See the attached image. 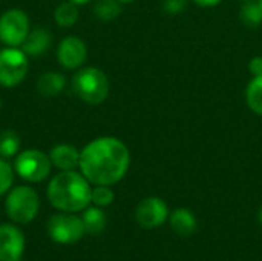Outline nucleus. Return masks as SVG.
Instances as JSON below:
<instances>
[{
  "label": "nucleus",
  "mask_w": 262,
  "mask_h": 261,
  "mask_svg": "<svg viewBox=\"0 0 262 261\" xmlns=\"http://www.w3.org/2000/svg\"><path fill=\"white\" fill-rule=\"evenodd\" d=\"M130 154L127 146L115 137H100L80 152V171L94 185L111 186L127 172Z\"/></svg>",
  "instance_id": "1"
},
{
  "label": "nucleus",
  "mask_w": 262,
  "mask_h": 261,
  "mask_svg": "<svg viewBox=\"0 0 262 261\" xmlns=\"http://www.w3.org/2000/svg\"><path fill=\"white\" fill-rule=\"evenodd\" d=\"M92 189L89 180L75 171H61L48 185L51 205L63 212L84 211L91 203Z\"/></svg>",
  "instance_id": "2"
},
{
  "label": "nucleus",
  "mask_w": 262,
  "mask_h": 261,
  "mask_svg": "<svg viewBox=\"0 0 262 261\" xmlns=\"http://www.w3.org/2000/svg\"><path fill=\"white\" fill-rule=\"evenodd\" d=\"M75 94L89 105H100L109 95V80L101 69H80L72 80Z\"/></svg>",
  "instance_id": "3"
},
{
  "label": "nucleus",
  "mask_w": 262,
  "mask_h": 261,
  "mask_svg": "<svg viewBox=\"0 0 262 261\" xmlns=\"http://www.w3.org/2000/svg\"><path fill=\"white\" fill-rule=\"evenodd\" d=\"M40 200L37 192L29 186H17L14 188L5 202V209L8 217L20 225H26L35 218L38 214Z\"/></svg>",
  "instance_id": "4"
},
{
  "label": "nucleus",
  "mask_w": 262,
  "mask_h": 261,
  "mask_svg": "<svg viewBox=\"0 0 262 261\" xmlns=\"http://www.w3.org/2000/svg\"><path fill=\"white\" fill-rule=\"evenodd\" d=\"M28 72V55L18 48H5L0 51V85L14 88L20 85Z\"/></svg>",
  "instance_id": "5"
},
{
  "label": "nucleus",
  "mask_w": 262,
  "mask_h": 261,
  "mask_svg": "<svg viewBox=\"0 0 262 261\" xmlns=\"http://www.w3.org/2000/svg\"><path fill=\"white\" fill-rule=\"evenodd\" d=\"M51 158L38 149H26L20 152L14 162L15 172L26 182L38 183L49 175Z\"/></svg>",
  "instance_id": "6"
},
{
  "label": "nucleus",
  "mask_w": 262,
  "mask_h": 261,
  "mask_svg": "<svg viewBox=\"0 0 262 261\" xmlns=\"http://www.w3.org/2000/svg\"><path fill=\"white\" fill-rule=\"evenodd\" d=\"M84 232L83 220L71 212L52 215L48 222L49 237L60 245H74L84 235Z\"/></svg>",
  "instance_id": "7"
},
{
  "label": "nucleus",
  "mask_w": 262,
  "mask_h": 261,
  "mask_svg": "<svg viewBox=\"0 0 262 261\" xmlns=\"http://www.w3.org/2000/svg\"><path fill=\"white\" fill-rule=\"evenodd\" d=\"M29 32V18L21 9H8L0 15V42L17 48Z\"/></svg>",
  "instance_id": "8"
},
{
  "label": "nucleus",
  "mask_w": 262,
  "mask_h": 261,
  "mask_svg": "<svg viewBox=\"0 0 262 261\" xmlns=\"http://www.w3.org/2000/svg\"><path fill=\"white\" fill-rule=\"evenodd\" d=\"M169 218V209L164 200L158 197H147L135 208V220L144 229H155Z\"/></svg>",
  "instance_id": "9"
},
{
  "label": "nucleus",
  "mask_w": 262,
  "mask_h": 261,
  "mask_svg": "<svg viewBox=\"0 0 262 261\" xmlns=\"http://www.w3.org/2000/svg\"><path fill=\"white\" fill-rule=\"evenodd\" d=\"M25 251V237L12 225H0V261H20Z\"/></svg>",
  "instance_id": "10"
},
{
  "label": "nucleus",
  "mask_w": 262,
  "mask_h": 261,
  "mask_svg": "<svg viewBox=\"0 0 262 261\" xmlns=\"http://www.w3.org/2000/svg\"><path fill=\"white\" fill-rule=\"evenodd\" d=\"M86 55H88V49H86L84 42L75 35H69L63 38L58 45L57 58L60 65L66 69L80 68L84 63Z\"/></svg>",
  "instance_id": "11"
},
{
  "label": "nucleus",
  "mask_w": 262,
  "mask_h": 261,
  "mask_svg": "<svg viewBox=\"0 0 262 261\" xmlns=\"http://www.w3.org/2000/svg\"><path fill=\"white\" fill-rule=\"evenodd\" d=\"M51 163L60 171H74L80 165V152L71 145H57L49 154Z\"/></svg>",
  "instance_id": "12"
},
{
  "label": "nucleus",
  "mask_w": 262,
  "mask_h": 261,
  "mask_svg": "<svg viewBox=\"0 0 262 261\" xmlns=\"http://www.w3.org/2000/svg\"><path fill=\"white\" fill-rule=\"evenodd\" d=\"M169 223L175 234L181 237H189L196 232L198 222L192 211L186 208H178L172 214H169Z\"/></svg>",
  "instance_id": "13"
},
{
  "label": "nucleus",
  "mask_w": 262,
  "mask_h": 261,
  "mask_svg": "<svg viewBox=\"0 0 262 261\" xmlns=\"http://www.w3.org/2000/svg\"><path fill=\"white\" fill-rule=\"evenodd\" d=\"M51 34L43 28H35L34 31H29L25 42H23V52L26 55H41L49 46H51Z\"/></svg>",
  "instance_id": "14"
},
{
  "label": "nucleus",
  "mask_w": 262,
  "mask_h": 261,
  "mask_svg": "<svg viewBox=\"0 0 262 261\" xmlns=\"http://www.w3.org/2000/svg\"><path fill=\"white\" fill-rule=\"evenodd\" d=\"M66 85V80L61 74L58 72H45L38 77L37 80V89L43 97H54L63 91Z\"/></svg>",
  "instance_id": "15"
},
{
  "label": "nucleus",
  "mask_w": 262,
  "mask_h": 261,
  "mask_svg": "<svg viewBox=\"0 0 262 261\" xmlns=\"http://www.w3.org/2000/svg\"><path fill=\"white\" fill-rule=\"evenodd\" d=\"M81 220L88 234H100L106 228V214L98 206L86 208L81 215Z\"/></svg>",
  "instance_id": "16"
},
{
  "label": "nucleus",
  "mask_w": 262,
  "mask_h": 261,
  "mask_svg": "<svg viewBox=\"0 0 262 261\" xmlns=\"http://www.w3.org/2000/svg\"><path fill=\"white\" fill-rule=\"evenodd\" d=\"M54 18H55V23L58 26H63V28H69L72 26L77 20H78V9H77V5L71 0L68 2H63L57 6L55 12H54Z\"/></svg>",
  "instance_id": "17"
},
{
  "label": "nucleus",
  "mask_w": 262,
  "mask_h": 261,
  "mask_svg": "<svg viewBox=\"0 0 262 261\" xmlns=\"http://www.w3.org/2000/svg\"><path fill=\"white\" fill-rule=\"evenodd\" d=\"M247 106L258 115H262V75L253 77L246 89Z\"/></svg>",
  "instance_id": "18"
},
{
  "label": "nucleus",
  "mask_w": 262,
  "mask_h": 261,
  "mask_svg": "<svg viewBox=\"0 0 262 261\" xmlns=\"http://www.w3.org/2000/svg\"><path fill=\"white\" fill-rule=\"evenodd\" d=\"M94 14L103 20V22H109L117 18L121 14V5L118 0H98L94 5Z\"/></svg>",
  "instance_id": "19"
},
{
  "label": "nucleus",
  "mask_w": 262,
  "mask_h": 261,
  "mask_svg": "<svg viewBox=\"0 0 262 261\" xmlns=\"http://www.w3.org/2000/svg\"><path fill=\"white\" fill-rule=\"evenodd\" d=\"M20 149V137L14 131H3L0 134V157L9 158Z\"/></svg>",
  "instance_id": "20"
},
{
  "label": "nucleus",
  "mask_w": 262,
  "mask_h": 261,
  "mask_svg": "<svg viewBox=\"0 0 262 261\" xmlns=\"http://www.w3.org/2000/svg\"><path fill=\"white\" fill-rule=\"evenodd\" d=\"M241 20L249 28H258L262 22V12L258 2H246V5L241 8Z\"/></svg>",
  "instance_id": "21"
},
{
  "label": "nucleus",
  "mask_w": 262,
  "mask_h": 261,
  "mask_svg": "<svg viewBox=\"0 0 262 261\" xmlns=\"http://www.w3.org/2000/svg\"><path fill=\"white\" fill-rule=\"evenodd\" d=\"M115 195L112 192V189L109 186H103V185H97V188L92 189V195H91V202L98 206V208H106L114 202Z\"/></svg>",
  "instance_id": "22"
},
{
  "label": "nucleus",
  "mask_w": 262,
  "mask_h": 261,
  "mask_svg": "<svg viewBox=\"0 0 262 261\" xmlns=\"http://www.w3.org/2000/svg\"><path fill=\"white\" fill-rule=\"evenodd\" d=\"M14 182V171L11 165L0 158V195L6 194L11 189V185Z\"/></svg>",
  "instance_id": "23"
},
{
  "label": "nucleus",
  "mask_w": 262,
  "mask_h": 261,
  "mask_svg": "<svg viewBox=\"0 0 262 261\" xmlns=\"http://www.w3.org/2000/svg\"><path fill=\"white\" fill-rule=\"evenodd\" d=\"M187 2L189 0H163V9L170 15H177L186 9Z\"/></svg>",
  "instance_id": "24"
},
{
  "label": "nucleus",
  "mask_w": 262,
  "mask_h": 261,
  "mask_svg": "<svg viewBox=\"0 0 262 261\" xmlns=\"http://www.w3.org/2000/svg\"><path fill=\"white\" fill-rule=\"evenodd\" d=\"M249 71L258 77V75H262V57H253L249 63Z\"/></svg>",
  "instance_id": "25"
},
{
  "label": "nucleus",
  "mask_w": 262,
  "mask_h": 261,
  "mask_svg": "<svg viewBox=\"0 0 262 261\" xmlns=\"http://www.w3.org/2000/svg\"><path fill=\"white\" fill-rule=\"evenodd\" d=\"M195 5L198 6H204V8H212V6H216L221 0H192Z\"/></svg>",
  "instance_id": "26"
},
{
  "label": "nucleus",
  "mask_w": 262,
  "mask_h": 261,
  "mask_svg": "<svg viewBox=\"0 0 262 261\" xmlns=\"http://www.w3.org/2000/svg\"><path fill=\"white\" fill-rule=\"evenodd\" d=\"M71 2H74L75 5H84V3H88V2H91V0H71Z\"/></svg>",
  "instance_id": "27"
},
{
  "label": "nucleus",
  "mask_w": 262,
  "mask_h": 261,
  "mask_svg": "<svg viewBox=\"0 0 262 261\" xmlns=\"http://www.w3.org/2000/svg\"><path fill=\"white\" fill-rule=\"evenodd\" d=\"M258 220H259V223L262 225V208L259 209V212H258Z\"/></svg>",
  "instance_id": "28"
},
{
  "label": "nucleus",
  "mask_w": 262,
  "mask_h": 261,
  "mask_svg": "<svg viewBox=\"0 0 262 261\" xmlns=\"http://www.w3.org/2000/svg\"><path fill=\"white\" fill-rule=\"evenodd\" d=\"M120 3H132L134 0H118Z\"/></svg>",
  "instance_id": "29"
},
{
  "label": "nucleus",
  "mask_w": 262,
  "mask_h": 261,
  "mask_svg": "<svg viewBox=\"0 0 262 261\" xmlns=\"http://www.w3.org/2000/svg\"><path fill=\"white\" fill-rule=\"evenodd\" d=\"M258 5H259V8H261V12H262V0H258Z\"/></svg>",
  "instance_id": "30"
},
{
  "label": "nucleus",
  "mask_w": 262,
  "mask_h": 261,
  "mask_svg": "<svg viewBox=\"0 0 262 261\" xmlns=\"http://www.w3.org/2000/svg\"><path fill=\"white\" fill-rule=\"evenodd\" d=\"M0 108H2V100H0Z\"/></svg>",
  "instance_id": "31"
},
{
  "label": "nucleus",
  "mask_w": 262,
  "mask_h": 261,
  "mask_svg": "<svg viewBox=\"0 0 262 261\" xmlns=\"http://www.w3.org/2000/svg\"><path fill=\"white\" fill-rule=\"evenodd\" d=\"M244 2H249V0H244Z\"/></svg>",
  "instance_id": "32"
}]
</instances>
